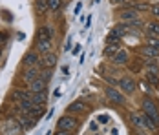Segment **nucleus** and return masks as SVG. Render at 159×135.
Here are the masks:
<instances>
[{"mask_svg":"<svg viewBox=\"0 0 159 135\" xmlns=\"http://www.w3.org/2000/svg\"><path fill=\"white\" fill-rule=\"evenodd\" d=\"M143 113L159 128V108L152 99H143Z\"/></svg>","mask_w":159,"mask_h":135,"instance_id":"1","label":"nucleus"},{"mask_svg":"<svg viewBox=\"0 0 159 135\" xmlns=\"http://www.w3.org/2000/svg\"><path fill=\"white\" fill-rule=\"evenodd\" d=\"M130 119H132V122H134L137 128H141V130H152V132H154V130H157V126L148 119L144 113H132V115H130Z\"/></svg>","mask_w":159,"mask_h":135,"instance_id":"2","label":"nucleus"},{"mask_svg":"<svg viewBox=\"0 0 159 135\" xmlns=\"http://www.w3.org/2000/svg\"><path fill=\"white\" fill-rule=\"evenodd\" d=\"M79 126V122L75 117H71L70 113L68 115H62L61 119L57 120V130H64V132H73L75 128Z\"/></svg>","mask_w":159,"mask_h":135,"instance_id":"3","label":"nucleus"},{"mask_svg":"<svg viewBox=\"0 0 159 135\" xmlns=\"http://www.w3.org/2000/svg\"><path fill=\"white\" fill-rule=\"evenodd\" d=\"M42 73V68L37 64V66H30V68H26L24 71H22V80L26 82V84H31L35 79H39Z\"/></svg>","mask_w":159,"mask_h":135,"instance_id":"4","label":"nucleus"},{"mask_svg":"<svg viewBox=\"0 0 159 135\" xmlns=\"http://www.w3.org/2000/svg\"><path fill=\"white\" fill-rule=\"evenodd\" d=\"M55 64H57V53H55V51H49L46 55H42L40 60H39V66H40L42 70H51Z\"/></svg>","mask_w":159,"mask_h":135,"instance_id":"5","label":"nucleus"},{"mask_svg":"<svg viewBox=\"0 0 159 135\" xmlns=\"http://www.w3.org/2000/svg\"><path fill=\"white\" fill-rule=\"evenodd\" d=\"M119 88L123 93H128V95H132L135 88H137V84H135V80L132 79V77H123L121 80H119Z\"/></svg>","mask_w":159,"mask_h":135,"instance_id":"6","label":"nucleus"},{"mask_svg":"<svg viewBox=\"0 0 159 135\" xmlns=\"http://www.w3.org/2000/svg\"><path fill=\"white\" fill-rule=\"evenodd\" d=\"M22 132V126H20V122L15 119H9L6 120V124H4V133L6 135H18Z\"/></svg>","mask_w":159,"mask_h":135,"instance_id":"7","label":"nucleus"},{"mask_svg":"<svg viewBox=\"0 0 159 135\" xmlns=\"http://www.w3.org/2000/svg\"><path fill=\"white\" fill-rule=\"evenodd\" d=\"M119 18H123L126 24H130V22H134V20H139V11L126 7V9H123V11L119 13Z\"/></svg>","mask_w":159,"mask_h":135,"instance_id":"8","label":"nucleus"},{"mask_svg":"<svg viewBox=\"0 0 159 135\" xmlns=\"http://www.w3.org/2000/svg\"><path fill=\"white\" fill-rule=\"evenodd\" d=\"M39 60H40L39 53H37L35 49H31V51H28V53L24 55L22 62H24V66H26V68H30V66H37V64H39Z\"/></svg>","mask_w":159,"mask_h":135,"instance_id":"9","label":"nucleus"},{"mask_svg":"<svg viewBox=\"0 0 159 135\" xmlns=\"http://www.w3.org/2000/svg\"><path fill=\"white\" fill-rule=\"evenodd\" d=\"M53 33L55 29L51 26H42L37 33V40H53Z\"/></svg>","mask_w":159,"mask_h":135,"instance_id":"10","label":"nucleus"},{"mask_svg":"<svg viewBox=\"0 0 159 135\" xmlns=\"http://www.w3.org/2000/svg\"><path fill=\"white\" fill-rule=\"evenodd\" d=\"M51 47H53V40H37L35 42V51L37 53H42V55L49 53Z\"/></svg>","mask_w":159,"mask_h":135,"instance_id":"11","label":"nucleus"},{"mask_svg":"<svg viewBox=\"0 0 159 135\" xmlns=\"http://www.w3.org/2000/svg\"><path fill=\"white\" fill-rule=\"evenodd\" d=\"M106 95H108V99H110V101L117 102V104H125V102H126L125 95H123L121 91H117L115 88H108V90H106Z\"/></svg>","mask_w":159,"mask_h":135,"instance_id":"12","label":"nucleus"},{"mask_svg":"<svg viewBox=\"0 0 159 135\" xmlns=\"http://www.w3.org/2000/svg\"><path fill=\"white\" fill-rule=\"evenodd\" d=\"M46 86H48V82L42 77H39V79H35L31 84H30V91L31 93H42V91L46 90Z\"/></svg>","mask_w":159,"mask_h":135,"instance_id":"13","label":"nucleus"},{"mask_svg":"<svg viewBox=\"0 0 159 135\" xmlns=\"http://www.w3.org/2000/svg\"><path fill=\"white\" fill-rule=\"evenodd\" d=\"M13 99L16 102H22V101H31L33 93L30 90H15L13 91Z\"/></svg>","mask_w":159,"mask_h":135,"instance_id":"14","label":"nucleus"},{"mask_svg":"<svg viewBox=\"0 0 159 135\" xmlns=\"http://www.w3.org/2000/svg\"><path fill=\"white\" fill-rule=\"evenodd\" d=\"M18 122H20L22 130H30V128L35 126V117L28 115V113H22V115H20V119H18Z\"/></svg>","mask_w":159,"mask_h":135,"instance_id":"15","label":"nucleus"},{"mask_svg":"<svg viewBox=\"0 0 159 135\" xmlns=\"http://www.w3.org/2000/svg\"><path fill=\"white\" fill-rule=\"evenodd\" d=\"M126 60H128V53H126V49H123V47L113 55V64L123 66V64H126Z\"/></svg>","mask_w":159,"mask_h":135,"instance_id":"16","label":"nucleus"},{"mask_svg":"<svg viewBox=\"0 0 159 135\" xmlns=\"http://www.w3.org/2000/svg\"><path fill=\"white\" fill-rule=\"evenodd\" d=\"M86 108H84V102L82 101H75V102H71V104L68 106V113L71 115V113H82Z\"/></svg>","mask_w":159,"mask_h":135,"instance_id":"17","label":"nucleus"},{"mask_svg":"<svg viewBox=\"0 0 159 135\" xmlns=\"http://www.w3.org/2000/svg\"><path fill=\"white\" fill-rule=\"evenodd\" d=\"M144 28L150 37H159V22H146Z\"/></svg>","mask_w":159,"mask_h":135,"instance_id":"18","label":"nucleus"},{"mask_svg":"<svg viewBox=\"0 0 159 135\" xmlns=\"http://www.w3.org/2000/svg\"><path fill=\"white\" fill-rule=\"evenodd\" d=\"M121 38H123V37L113 29V31H110L108 37H106V44H121Z\"/></svg>","mask_w":159,"mask_h":135,"instance_id":"19","label":"nucleus"},{"mask_svg":"<svg viewBox=\"0 0 159 135\" xmlns=\"http://www.w3.org/2000/svg\"><path fill=\"white\" fill-rule=\"evenodd\" d=\"M119 49H121V44H106V47H104V57H111L113 59V55Z\"/></svg>","mask_w":159,"mask_h":135,"instance_id":"20","label":"nucleus"},{"mask_svg":"<svg viewBox=\"0 0 159 135\" xmlns=\"http://www.w3.org/2000/svg\"><path fill=\"white\" fill-rule=\"evenodd\" d=\"M143 55L144 57H148V59H152V60H156L159 57V51H156V49L150 47V46H144L143 47Z\"/></svg>","mask_w":159,"mask_h":135,"instance_id":"21","label":"nucleus"},{"mask_svg":"<svg viewBox=\"0 0 159 135\" xmlns=\"http://www.w3.org/2000/svg\"><path fill=\"white\" fill-rule=\"evenodd\" d=\"M35 9H37L39 13H46V11H49L48 0H35Z\"/></svg>","mask_w":159,"mask_h":135,"instance_id":"22","label":"nucleus"},{"mask_svg":"<svg viewBox=\"0 0 159 135\" xmlns=\"http://www.w3.org/2000/svg\"><path fill=\"white\" fill-rule=\"evenodd\" d=\"M128 7L130 9H135V11H148L150 9V6L148 4H143V2H130Z\"/></svg>","mask_w":159,"mask_h":135,"instance_id":"23","label":"nucleus"},{"mask_svg":"<svg viewBox=\"0 0 159 135\" xmlns=\"http://www.w3.org/2000/svg\"><path fill=\"white\" fill-rule=\"evenodd\" d=\"M33 104L35 106H44V102H46V93L42 91V93H33Z\"/></svg>","mask_w":159,"mask_h":135,"instance_id":"24","label":"nucleus"},{"mask_svg":"<svg viewBox=\"0 0 159 135\" xmlns=\"http://www.w3.org/2000/svg\"><path fill=\"white\" fill-rule=\"evenodd\" d=\"M48 6L51 13H57V11L62 9V0H48Z\"/></svg>","mask_w":159,"mask_h":135,"instance_id":"25","label":"nucleus"},{"mask_svg":"<svg viewBox=\"0 0 159 135\" xmlns=\"http://www.w3.org/2000/svg\"><path fill=\"white\" fill-rule=\"evenodd\" d=\"M44 113H46V108H44V106H35V108L31 110V113H30V115H31V117H35V119H39V117H42Z\"/></svg>","mask_w":159,"mask_h":135,"instance_id":"26","label":"nucleus"},{"mask_svg":"<svg viewBox=\"0 0 159 135\" xmlns=\"http://www.w3.org/2000/svg\"><path fill=\"white\" fill-rule=\"evenodd\" d=\"M146 42H148L150 47H154L156 51H159V38H157V37H148V38H146Z\"/></svg>","mask_w":159,"mask_h":135,"instance_id":"27","label":"nucleus"},{"mask_svg":"<svg viewBox=\"0 0 159 135\" xmlns=\"http://www.w3.org/2000/svg\"><path fill=\"white\" fill-rule=\"evenodd\" d=\"M150 11H152V15L156 16V18H159V4H152L150 6Z\"/></svg>","mask_w":159,"mask_h":135,"instance_id":"28","label":"nucleus"},{"mask_svg":"<svg viewBox=\"0 0 159 135\" xmlns=\"http://www.w3.org/2000/svg\"><path fill=\"white\" fill-rule=\"evenodd\" d=\"M146 79H148V82H152L154 86H159V77L157 75H146Z\"/></svg>","mask_w":159,"mask_h":135,"instance_id":"29","label":"nucleus"},{"mask_svg":"<svg viewBox=\"0 0 159 135\" xmlns=\"http://www.w3.org/2000/svg\"><path fill=\"white\" fill-rule=\"evenodd\" d=\"M40 77H42V79H44V80L48 82L49 79H51V70H42V73H40Z\"/></svg>","mask_w":159,"mask_h":135,"instance_id":"30","label":"nucleus"},{"mask_svg":"<svg viewBox=\"0 0 159 135\" xmlns=\"http://www.w3.org/2000/svg\"><path fill=\"white\" fill-rule=\"evenodd\" d=\"M7 40V33L6 31H0V44H4Z\"/></svg>","mask_w":159,"mask_h":135,"instance_id":"31","label":"nucleus"},{"mask_svg":"<svg viewBox=\"0 0 159 135\" xmlns=\"http://www.w3.org/2000/svg\"><path fill=\"white\" fill-rule=\"evenodd\" d=\"M108 120H110V117H108V115H101V117H99V122H101V124H106Z\"/></svg>","mask_w":159,"mask_h":135,"instance_id":"32","label":"nucleus"},{"mask_svg":"<svg viewBox=\"0 0 159 135\" xmlns=\"http://www.w3.org/2000/svg\"><path fill=\"white\" fill-rule=\"evenodd\" d=\"M53 135H71V132H64V130H57Z\"/></svg>","mask_w":159,"mask_h":135,"instance_id":"33","label":"nucleus"},{"mask_svg":"<svg viewBox=\"0 0 159 135\" xmlns=\"http://www.w3.org/2000/svg\"><path fill=\"white\" fill-rule=\"evenodd\" d=\"M80 47H82V46H75V47H73V55H77V53H80Z\"/></svg>","mask_w":159,"mask_h":135,"instance_id":"34","label":"nucleus"},{"mask_svg":"<svg viewBox=\"0 0 159 135\" xmlns=\"http://www.w3.org/2000/svg\"><path fill=\"white\" fill-rule=\"evenodd\" d=\"M143 88H144V91H146V93H152V91H150V86H148V84H144V82H143Z\"/></svg>","mask_w":159,"mask_h":135,"instance_id":"35","label":"nucleus"},{"mask_svg":"<svg viewBox=\"0 0 159 135\" xmlns=\"http://www.w3.org/2000/svg\"><path fill=\"white\" fill-rule=\"evenodd\" d=\"M113 4H125V2H128V0H111Z\"/></svg>","mask_w":159,"mask_h":135,"instance_id":"36","label":"nucleus"},{"mask_svg":"<svg viewBox=\"0 0 159 135\" xmlns=\"http://www.w3.org/2000/svg\"><path fill=\"white\" fill-rule=\"evenodd\" d=\"M0 57H2V47H0Z\"/></svg>","mask_w":159,"mask_h":135,"instance_id":"37","label":"nucleus"},{"mask_svg":"<svg viewBox=\"0 0 159 135\" xmlns=\"http://www.w3.org/2000/svg\"><path fill=\"white\" fill-rule=\"evenodd\" d=\"M141 135H143V133H141Z\"/></svg>","mask_w":159,"mask_h":135,"instance_id":"38","label":"nucleus"}]
</instances>
